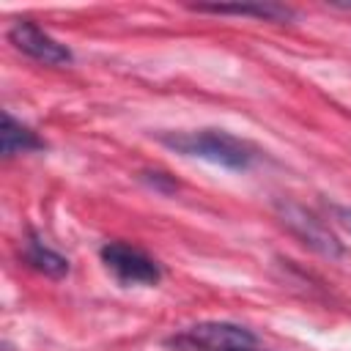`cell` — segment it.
<instances>
[{
  "instance_id": "obj_5",
  "label": "cell",
  "mask_w": 351,
  "mask_h": 351,
  "mask_svg": "<svg viewBox=\"0 0 351 351\" xmlns=\"http://www.w3.org/2000/svg\"><path fill=\"white\" fill-rule=\"evenodd\" d=\"M8 41L19 52H25L27 58H33L38 63H47V66H69L74 60V55H71V49L66 44L55 41L49 33H44L33 22H16L8 30Z\"/></svg>"
},
{
  "instance_id": "obj_7",
  "label": "cell",
  "mask_w": 351,
  "mask_h": 351,
  "mask_svg": "<svg viewBox=\"0 0 351 351\" xmlns=\"http://www.w3.org/2000/svg\"><path fill=\"white\" fill-rule=\"evenodd\" d=\"M3 156H14V154H25V151H38L44 148V140L36 137V132H30L25 123H19L11 112H3Z\"/></svg>"
},
{
  "instance_id": "obj_4",
  "label": "cell",
  "mask_w": 351,
  "mask_h": 351,
  "mask_svg": "<svg viewBox=\"0 0 351 351\" xmlns=\"http://www.w3.org/2000/svg\"><path fill=\"white\" fill-rule=\"evenodd\" d=\"M101 261L121 282L156 285L159 277H162V269L151 255H145L140 247H132V244H123V241L104 244L101 247Z\"/></svg>"
},
{
  "instance_id": "obj_6",
  "label": "cell",
  "mask_w": 351,
  "mask_h": 351,
  "mask_svg": "<svg viewBox=\"0 0 351 351\" xmlns=\"http://www.w3.org/2000/svg\"><path fill=\"white\" fill-rule=\"evenodd\" d=\"M197 11L206 14H236V16H258V19H269V22H285L293 16V11L288 5L280 3H203L195 5Z\"/></svg>"
},
{
  "instance_id": "obj_9",
  "label": "cell",
  "mask_w": 351,
  "mask_h": 351,
  "mask_svg": "<svg viewBox=\"0 0 351 351\" xmlns=\"http://www.w3.org/2000/svg\"><path fill=\"white\" fill-rule=\"evenodd\" d=\"M332 219L351 233V206H332Z\"/></svg>"
},
{
  "instance_id": "obj_8",
  "label": "cell",
  "mask_w": 351,
  "mask_h": 351,
  "mask_svg": "<svg viewBox=\"0 0 351 351\" xmlns=\"http://www.w3.org/2000/svg\"><path fill=\"white\" fill-rule=\"evenodd\" d=\"M25 261H27L33 269H38V271H44V274H49V277H60V274L69 271V261H66L63 255H58L55 250L44 247L41 241H36V239L27 244Z\"/></svg>"
},
{
  "instance_id": "obj_3",
  "label": "cell",
  "mask_w": 351,
  "mask_h": 351,
  "mask_svg": "<svg viewBox=\"0 0 351 351\" xmlns=\"http://www.w3.org/2000/svg\"><path fill=\"white\" fill-rule=\"evenodd\" d=\"M277 214H280V222L299 239L304 241L310 250L326 255V258H340L343 255V244L337 241V236L307 208L296 206V203H280L277 206Z\"/></svg>"
},
{
  "instance_id": "obj_1",
  "label": "cell",
  "mask_w": 351,
  "mask_h": 351,
  "mask_svg": "<svg viewBox=\"0 0 351 351\" xmlns=\"http://www.w3.org/2000/svg\"><path fill=\"white\" fill-rule=\"evenodd\" d=\"M167 148L184 154V156H197L214 165H222L228 170H247L255 159V148L233 137L222 129H197V132H178V134H162L159 137Z\"/></svg>"
},
{
  "instance_id": "obj_10",
  "label": "cell",
  "mask_w": 351,
  "mask_h": 351,
  "mask_svg": "<svg viewBox=\"0 0 351 351\" xmlns=\"http://www.w3.org/2000/svg\"><path fill=\"white\" fill-rule=\"evenodd\" d=\"M250 351H255V348H250Z\"/></svg>"
},
{
  "instance_id": "obj_2",
  "label": "cell",
  "mask_w": 351,
  "mask_h": 351,
  "mask_svg": "<svg viewBox=\"0 0 351 351\" xmlns=\"http://www.w3.org/2000/svg\"><path fill=\"white\" fill-rule=\"evenodd\" d=\"M165 346L173 351H250L255 346V335L230 321H200L173 332Z\"/></svg>"
}]
</instances>
